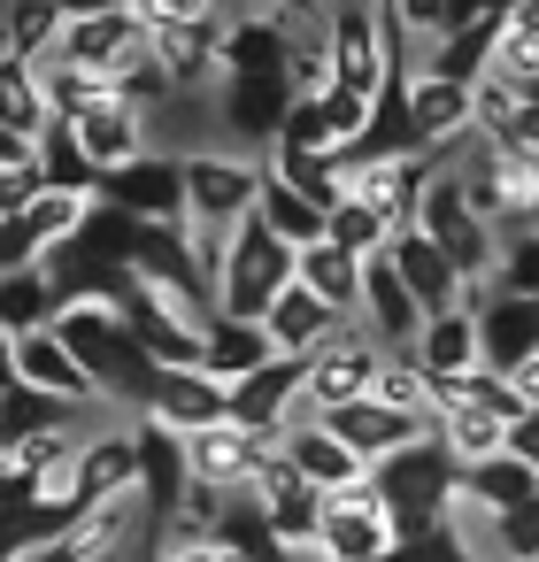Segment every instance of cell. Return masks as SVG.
<instances>
[{
	"mask_svg": "<svg viewBox=\"0 0 539 562\" xmlns=\"http://www.w3.org/2000/svg\"><path fill=\"white\" fill-rule=\"evenodd\" d=\"M55 331H63V347H70V355L93 370L101 401H116V408H132V416H147V408H155L162 362L139 347V331H132L116 308H101V301H78V308H63V316H55Z\"/></svg>",
	"mask_w": 539,
	"mask_h": 562,
	"instance_id": "6da1fadb",
	"label": "cell"
},
{
	"mask_svg": "<svg viewBox=\"0 0 539 562\" xmlns=\"http://www.w3.org/2000/svg\"><path fill=\"white\" fill-rule=\"evenodd\" d=\"M139 16H147L155 63L178 78V93L224 86V32H232V9H216V0H139Z\"/></svg>",
	"mask_w": 539,
	"mask_h": 562,
	"instance_id": "7a4b0ae2",
	"label": "cell"
},
{
	"mask_svg": "<svg viewBox=\"0 0 539 562\" xmlns=\"http://www.w3.org/2000/svg\"><path fill=\"white\" fill-rule=\"evenodd\" d=\"M370 477H378L385 516H393L401 539L447 524V516H454V493H462V462L447 454V439H416V447H401L393 462H378Z\"/></svg>",
	"mask_w": 539,
	"mask_h": 562,
	"instance_id": "3957f363",
	"label": "cell"
},
{
	"mask_svg": "<svg viewBox=\"0 0 539 562\" xmlns=\"http://www.w3.org/2000/svg\"><path fill=\"white\" fill-rule=\"evenodd\" d=\"M301 285V247H285L262 216L239 224L232 239V270L216 285V316H239V324H270V308Z\"/></svg>",
	"mask_w": 539,
	"mask_h": 562,
	"instance_id": "277c9868",
	"label": "cell"
},
{
	"mask_svg": "<svg viewBox=\"0 0 539 562\" xmlns=\"http://www.w3.org/2000/svg\"><path fill=\"white\" fill-rule=\"evenodd\" d=\"M454 178H462L470 209H478L501 239L539 232V155H493L485 139H470V155H462Z\"/></svg>",
	"mask_w": 539,
	"mask_h": 562,
	"instance_id": "5b68a950",
	"label": "cell"
},
{
	"mask_svg": "<svg viewBox=\"0 0 539 562\" xmlns=\"http://www.w3.org/2000/svg\"><path fill=\"white\" fill-rule=\"evenodd\" d=\"M186 162V224H247L255 216V201H262V170L270 162H255V155H239V147H186L178 155Z\"/></svg>",
	"mask_w": 539,
	"mask_h": 562,
	"instance_id": "8992f818",
	"label": "cell"
},
{
	"mask_svg": "<svg viewBox=\"0 0 539 562\" xmlns=\"http://www.w3.org/2000/svg\"><path fill=\"white\" fill-rule=\"evenodd\" d=\"M293 109H301L293 78H224V86H216V132H224L239 155H255V162L278 155Z\"/></svg>",
	"mask_w": 539,
	"mask_h": 562,
	"instance_id": "52a82bcc",
	"label": "cell"
},
{
	"mask_svg": "<svg viewBox=\"0 0 539 562\" xmlns=\"http://www.w3.org/2000/svg\"><path fill=\"white\" fill-rule=\"evenodd\" d=\"M424 239H431L470 285H493V270H501V232L470 209L462 178H439V186L424 193Z\"/></svg>",
	"mask_w": 539,
	"mask_h": 562,
	"instance_id": "ba28073f",
	"label": "cell"
},
{
	"mask_svg": "<svg viewBox=\"0 0 539 562\" xmlns=\"http://www.w3.org/2000/svg\"><path fill=\"white\" fill-rule=\"evenodd\" d=\"M147 55H155V40H147V16H139V9H70V32H63V55H55V63L124 78V70L147 63Z\"/></svg>",
	"mask_w": 539,
	"mask_h": 562,
	"instance_id": "9c48e42d",
	"label": "cell"
},
{
	"mask_svg": "<svg viewBox=\"0 0 539 562\" xmlns=\"http://www.w3.org/2000/svg\"><path fill=\"white\" fill-rule=\"evenodd\" d=\"M308 362L316 355H278L255 378H239L232 385V424L255 431V439H285V424L308 408Z\"/></svg>",
	"mask_w": 539,
	"mask_h": 562,
	"instance_id": "30bf717a",
	"label": "cell"
},
{
	"mask_svg": "<svg viewBox=\"0 0 539 562\" xmlns=\"http://www.w3.org/2000/svg\"><path fill=\"white\" fill-rule=\"evenodd\" d=\"M378 370H385V347H378L362 324H347V331L308 362V408H316V416H332V408L370 401V393H378Z\"/></svg>",
	"mask_w": 539,
	"mask_h": 562,
	"instance_id": "8fae6325",
	"label": "cell"
},
{
	"mask_svg": "<svg viewBox=\"0 0 539 562\" xmlns=\"http://www.w3.org/2000/svg\"><path fill=\"white\" fill-rule=\"evenodd\" d=\"M478 316V339H485V370L516 378L531 355H539V301L531 293H493V285H470L462 301Z\"/></svg>",
	"mask_w": 539,
	"mask_h": 562,
	"instance_id": "7c38bea8",
	"label": "cell"
},
{
	"mask_svg": "<svg viewBox=\"0 0 539 562\" xmlns=\"http://www.w3.org/2000/svg\"><path fill=\"white\" fill-rule=\"evenodd\" d=\"M332 86L355 93V101H378V93L393 86L378 9H332Z\"/></svg>",
	"mask_w": 539,
	"mask_h": 562,
	"instance_id": "4fadbf2b",
	"label": "cell"
},
{
	"mask_svg": "<svg viewBox=\"0 0 539 562\" xmlns=\"http://www.w3.org/2000/svg\"><path fill=\"white\" fill-rule=\"evenodd\" d=\"M9 378H16V385H40V393H55V401H78V408H109L101 385H93V370L63 347V331L9 339Z\"/></svg>",
	"mask_w": 539,
	"mask_h": 562,
	"instance_id": "5bb4252c",
	"label": "cell"
},
{
	"mask_svg": "<svg viewBox=\"0 0 539 562\" xmlns=\"http://www.w3.org/2000/svg\"><path fill=\"white\" fill-rule=\"evenodd\" d=\"M255 493H262V508H270V524H278V539H285V547H316V539H324V508H332V493H324V485H308V477L285 462V447H270V462H262Z\"/></svg>",
	"mask_w": 539,
	"mask_h": 562,
	"instance_id": "9a60e30c",
	"label": "cell"
},
{
	"mask_svg": "<svg viewBox=\"0 0 539 562\" xmlns=\"http://www.w3.org/2000/svg\"><path fill=\"white\" fill-rule=\"evenodd\" d=\"M101 201H116L124 216H139V224H186L193 209H186V162L178 155H147V162H132V170H116L109 178V193Z\"/></svg>",
	"mask_w": 539,
	"mask_h": 562,
	"instance_id": "2e32d148",
	"label": "cell"
},
{
	"mask_svg": "<svg viewBox=\"0 0 539 562\" xmlns=\"http://www.w3.org/2000/svg\"><path fill=\"white\" fill-rule=\"evenodd\" d=\"M355 324H362L385 355H408V347L424 339V324H431V316H424V308H416V293L401 285L393 255H378V262L362 270V316H355Z\"/></svg>",
	"mask_w": 539,
	"mask_h": 562,
	"instance_id": "e0dca14e",
	"label": "cell"
},
{
	"mask_svg": "<svg viewBox=\"0 0 539 562\" xmlns=\"http://www.w3.org/2000/svg\"><path fill=\"white\" fill-rule=\"evenodd\" d=\"M285 63H293V24H285V9H232L224 78H285Z\"/></svg>",
	"mask_w": 539,
	"mask_h": 562,
	"instance_id": "ac0fdd59",
	"label": "cell"
},
{
	"mask_svg": "<svg viewBox=\"0 0 539 562\" xmlns=\"http://www.w3.org/2000/svg\"><path fill=\"white\" fill-rule=\"evenodd\" d=\"M132 431H139V493H147L155 531H162L170 508H178L186 485H193V447H186V431H170V424H155V416H139Z\"/></svg>",
	"mask_w": 539,
	"mask_h": 562,
	"instance_id": "d6986e66",
	"label": "cell"
},
{
	"mask_svg": "<svg viewBox=\"0 0 539 562\" xmlns=\"http://www.w3.org/2000/svg\"><path fill=\"white\" fill-rule=\"evenodd\" d=\"M385 255H393V270H401V285L416 293V308H424V316H447V308H462V301H470V278H462V270L424 239V232H401Z\"/></svg>",
	"mask_w": 539,
	"mask_h": 562,
	"instance_id": "ffe728a7",
	"label": "cell"
},
{
	"mask_svg": "<svg viewBox=\"0 0 539 562\" xmlns=\"http://www.w3.org/2000/svg\"><path fill=\"white\" fill-rule=\"evenodd\" d=\"M186 447H193V477H201V485L239 493V485L262 477V462H270L278 439H255V431H239V424H209V431H193Z\"/></svg>",
	"mask_w": 539,
	"mask_h": 562,
	"instance_id": "44dd1931",
	"label": "cell"
},
{
	"mask_svg": "<svg viewBox=\"0 0 539 562\" xmlns=\"http://www.w3.org/2000/svg\"><path fill=\"white\" fill-rule=\"evenodd\" d=\"M278 447H285V462H293L308 485H324V493H339V485H355V477H362L355 447H347V439H339L316 408H301V416L285 424V439H278Z\"/></svg>",
	"mask_w": 539,
	"mask_h": 562,
	"instance_id": "7402d4cb",
	"label": "cell"
},
{
	"mask_svg": "<svg viewBox=\"0 0 539 562\" xmlns=\"http://www.w3.org/2000/svg\"><path fill=\"white\" fill-rule=\"evenodd\" d=\"M155 424H170V431H209V424H232V385H216L209 370H162V385H155V408H147Z\"/></svg>",
	"mask_w": 539,
	"mask_h": 562,
	"instance_id": "603a6c76",
	"label": "cell"
},
{
	"mask_svg": "<svg viewBox=\"0 0 539 562\" xmlns=\"http://www.w3.org/2000/svg\"><path fill=\"white\" fill-rule=\"evenodd\" d=\"M116 493H139V431H93L78 470H70V501H116Z\"/></svg>",
	"mask_w": 539,
	"mask_h": 562,
	"instance_id": "cb8c5ba5",
	"label": "cell"
},
{
	"mask_svg": "<svg viewBox=\"0 0 539 562\" xmlns=\"http://www.w3.org/2000/svg\"><path fill=\"white\" fill-rule=\"evenodd\" d=\"M270 339H278V355H324L339 331H347V316L332 308V301H316L308 285H293L278 308H270V324H262Z\"/></svg>",
	"mask_w": 539,
	"mask_h": 562,
	"instance_id": "d4e9b609",
	"label": "cell"
},
{
	"mask_svg": "<svg viewBox=\"0 0 539 562\" xmlns=\"http://www.w3.org/2000/svg\"><path fill=\"white\" fill-rule=\"evenodd\" d=\"M47 132H55V101H47L40 70L0 55V139H24V147H40Z\"/></svg>",
	"mask_w": 539,
	"mask_h": 562,
	"instance_id": "484cf974",
	"label": "cell"
},
{
	"mask_svg": "<svg viewBox=\"0 0 539 562\" xmlns=\"http://www.w3.org/2000/svg\"><path fill=\"white\" fill-rule=\"evenodd\" d=\"M431 378H470V370H485V339H478V316L470 308H447V316H431L424 324V339L408 347Z\"/></svg>",
	"mask_w": 539,
	"mask_h": 562,
	"instance_id": "4316f807",
	"label": "cell"
},
{
	"mask_svg": "<svg viewBox=\"0 0 539 562\" xmlns=\"http://www.w3.org/2000/svg\"><path fill=\"white\" fill-rule=\"evenodd\" d=\"M454 501H462V508H478V516H508V508L539 501V470H531V462H516V454L470 462V470H462V493H454Z\"/></svg>",
	"mask_w": 539,
	"mask_h": 562,
	"instance_id": "83f0119b",
	"label": "cell"
},
{
	"mask_svg": "<svg viewBox=\"0 0 539 562\" xmlns=\"http://www.w3.org/2000/svg\"><path fill=\"white\" fill-rule=\"evenodd\" d=\"M332 562H385L393 547H401V531H393V516L385 508H324V539H316Z\"/></svg>",
	"mask_w": 539,
	"mask_h": 562,
	"instance_id": "f1b7e54d",
	"label": "cell"
},
{
	"mask_svg": "<svg viewBox=\"0 0 539 562\" xmlns=\"http://www.w3.org/2000/svg\"><path fill=\"white\" fill-rule=\"evenodd\" d=\"M78 139H86V155H93L101 178H116V170H132V162L155 155V147H147V116H132L124 101H116V109H93V116L78 124Z\"/></svg>",
	"mask_w": 539,
	"mask_h": 562,
	"instance_id": "f546056e",
	"label": "cell"
},
{
	"mask_svg": "<svg viewBox=\"0 0 539 562\" xmlns=\"http://www.w3.org/2000/svg\"><path fill=\"white\" fill-rule=\"evenodd\" d=\"M255 216L285 239V247H324L332 239V209H316L301 186H285L278 170H262V201H255Z\"/></svg>",
	"mask_w": 539,
	"mask_h": 562,
	"instance_id": "4dcf8cb0",
	"label": "cell"
},
{
	"mask_svg": "<svg viewBox=\"0 0 539 562\" xmlns=\"http://www.w3.org/2000/svg\"><path fill=\"white\" fill-rule=\"evenodd\" d=\"M262 362H278V339L262 331V324H239V316H209V378L216 385H239V378H255Z\"/></svg>",
	"mask_w": 539,
	"mask_h": 562,
	"instance_id": "1f68e13d",
	"label": "cell"
},
{
	"mask_svg": "<svg viewBox=\"0 0 539 562\" xmlns=\"http://www.w3.org/2000/svg\"><path fill=\"white\" fill-rule=\"evenodd\" d=\"M216 547H232L239 562H293V547L278 539V524H270V508H262V493H255V485H239V493L224 501Z\"/></svg>",
	"mask_w": 539,
	"mask_h": 562,
	"instance_id": "d6a6232c",
	"label": "cell"
},
{
	"mask_svg": "<svg viewBox=\"0 0 539 562\" xmlns=\"http://www.w3.org/2000/svg\"><path fill=\"white\" fill-rule=\"evenodd\" d=\"M55 316H63V293H55L47 270H9V278H0V331H9V339L55 331Z\"/></svg>",
	"mask_w": 539,
	"mask_h": 562,
	"instance_id": "836d02e7",
	"label": "cell"
},
{
	"mask_svg": "<svg viewBox=\"0 0 539 562\" xmlns=\"http://www.w3.org/2000/svg\"><path fill=\"white\" fill-rule=\"evenodd\" d=\"M362 270H370V262L347 255V247H332V239H324V247H301V285H308L316 301H332L347 324L362 316Z\"/></svg>",
	"mask_w": 539,
	"mask_h": 562,
	"instance_id": "e575fe53",
	"label": "cell"
},
{
	"mask_svg": "<svg viewBox=\"0 0 539 562\" xmlns=\"http://www.w3.org/2000/svg\"><path fill=\"white\" fill-rule=\"evenodd\" d=\"M63 32H70V9H0V55L9 63L47 70L63 55Z\"/></svg>",
	"mask_w": 539,
	"mask_h": 562,
	"instance_id": "d590c367",
	"label": "cell"
},
{
	"mask_svg": "<svg viewBox=\"0 0 539 562\" xmlns=\"http://www.w3.org/2000/svg\"><path fill=\"white\" fill-rule=\"evenodd\" d=\"M40 155H47V193H70V201H101V193H109V178L93 170V155H86L78 124H63V116H55V132L40 139Z\"/></svg>",
	"mask_w": 539,
	"mask_h": 562,
	"instance_id": "8d00e7d4",
	"label": "cell"
},
{
	"mask_svg": "<svg viewBox=\"0 0 539 562\" xmlns=\"http://www.w3.org/2000/svg\"><path fill=\"white\" fill-rule=\"evenodd\" d=\"M78 416H93V408L55 401V393L9 378V401H0V447H16V439H32V431H63V424H78Z\"/></svg>",
	"mask_w": 539,
	"mask_h": 562,
	"instance_id": "74e56055",
	"label": "cell"
},
{
	"mask_svg": "<svg viewBox=\"0 0 539 562\" xmlns=\"http://www.w3.org/2000/svg\"><path fill=\"white\" fill-rule=\"evenodd\" d=\"M439 439H447V454H454L462 470L508 454V424H501L493 408H439Z\"/></svg>",
	"mask_w": 539,
	"mask_h": 562,
	"instance_id": "f35d334b",
	"label": "cell"
},
{
	"mask_svg": "<svg viewBox=\"0 0 539 562\" xmlns=\"http://www.w3.org/2000/svg\"><path fill=\"white\" fill-rule=\"evenodd\" d=\"M139 216H124L116 201H93L86 209V224H78V255H93V262H132L139 255Z\"/></svg>",
	"mask_w": 539,
	"mask_h": 562,
	"instance_id": "ab89813d",
	"label": "cell"
},
{
	"mask_svg": "<svg viewBox=\"0 0 539 562\" xmlns=\"http://www.w3.org/2000/svg\"><path fill=\"white\" fill-rule=\"evenodd\" d=\"M32 201H47V155L24 139H0V216H24Z\"/></svg>",
	"mask_w": 539,
	"mask_h": 562,
	"instance_id": "60d3db41",
	"label": "cell"
},
{
	"mask_svg": "<svg viewBox=\"0 0 539 562\" xmlns=\"http://www.w3.org/2000/svg\"><path fill=\"white\" fill-rule=\"evenodd\" d=\"M270 170H278L285 186H301V193H308L316 209H339V201H347V178H339V155H278Z\"/></svg>",
	"mask_w": 539,
	"mask_h": 562,
	"instance_id": "b9f144b4",
	"label": "cell"
},
{
	"mask_svg": "<svg viewBox=\"0 0 539 562\" xmlns=\"http://www.w3.org/2000/svg\"><path fill=\"white\" fill-rule=\"evenodd\" d=\"M332 247H347V255L378 262V255L393 247V224H385V216H370L362 201H339V209H332Z\"/></svg>",
	"mask_w": 539,
	"mask_h": 562,
	"instance_id": "7bdbcfd3",
	"label": "cell"
},
{
	"mask_svg": "<svg viewBox=\"0 0 539 562\" xmlns=\"http://www.w3.org/2000/svg\"><path fill=\"white\" fill-rule=\"evenodd\" d=\"M378 401L424 416V408H431V370H424L416 355H385V370H378Z\"/></svg>",
	"mask_w": 539,
	"mask_h": 562,
	"instance_id": "ee69618b",
	"label": "cell"
},
{
	"mask_svg": "<svg viewBox=\"0 0 539 562\" xmlns=\"http://www.w3.org/2000/svg\"><path fill=\"white\" fill-rule=\"evenodd\" d=\"M116 101H124L132 116H155V109H170V101H178V78L147 55V63H132V70L116 78Z\"/></svg>",
	"mask_w": 539,
	"mask_h": 562,
	"instance_id": "f6af8a7d",
	"label": "cell"
},
{
	"mask_svg": "<svg viewBox=\"0 0 539 562\" xmlns=\"http://www.w3.org/2000/svg\"><path fill=\"white\" fill-rule=\"evenodd\" d=\"M493 562H539V501L493 516Z\"/></svg>",
	"mask_w": 539,
	"mask_h": 562,
	"instance_id": "bcb514c9",
	"label": "cell"
},
{
	"mask_svg": "<svg viewBox=\"0 0 539 562\" xmlns=\"http://www.w3.org/2000/svg\"><path fill=\"white\" fill-rule=\"evenodd\" d=\"M493 293H531V301H539V232H524V239H501Z\"/></svg>",
	"mask_w": 539,
	"mask_h": 562,
	"instance_id": "7dc6e473",
	"label": "cell"
},
{
	"mask_svg": "<svg viewBox=\"0 0 539 562\" xmlns=\"http://www.w3.org/2000/svg\"><path fill=\"white\" fill-rule=\"evenodd\" d=\"M232 224H186V247H193V262H201V278L209 285H224V270H232Z\"/></svg>",
	"mask_w": 539,
	"mask_h": 562,
	"instance_id": "c3c4849f",
	"label": "cell"
},
{
	"mask_svg": "<svg viewBox=\"0 0 539 562\" xmlns=\"http://www.w3.org/2000/svg\"><path fill=\"white\" fill-rule=\"evenodd\" d=\"M508 454H516V462H531V470H539V408H531V416H516V424H508Z\"/></svg>",
	"mask_w": 539,
	"mask_h": 562,
	"instance_id": "681fc988",
	"label": "cell"
},
{
	"mask_svg": "<svg viewBox=\"0 0 539 562\" xmlns=\"http://www.w3.org/2000/svg\"><path fill=\"white\" fill-rule=\"evenodd\" d=\"M508 32H516L524 47H539V0H524V9H508Z\"/></svg>",
	"mask_w": 539,
	"mask_h": 562,
	"instance_id": "f907efd6",
	"label": "cell"
},
{
	"mask_svg": "<svg viewBox=\"0 0 539 562\" xmlns=\"http://www.w3.org/2000/svg\"><path fill=\"white\" fill-rule=\"evenodd\" d=\"M508 385H516V393H524V408H539V355H531V362H524V370H516V378H508Z\"/></svg>",
	"mask_w": 539,
	"mask_h": 562,
	"instance_id": "816d5d0a",
	"label": "cell"
},
{
	"mask_svg": "<svg viewBox=\"0 0 539 562\" xmlns=\"http://www.w3.org/2000/svg\"><path fill=\"white\" fill-rule=\"evenodd\" d=\"M170 562H239V554H232V547H216V539H209V547H178V554H170Z\"/></svg>",
	"mask_w": 539,
	"mask_h": 562,
	"instance_id": "f5cc1de1",
	"label": "cell"
},
{
	"mask_svg": "<svg viewBox=\"0 0 539 562\" xmlns=\"http://www.w3.org/2000/svg\"><path fill=\"white\" fill-rule=\"evenodd\" d=\"M124 562H170V554H162V547H155V539H147V547H132V554H124Z\"/></svg>",
	"mask_w": 539,
	"mask_h": 562,
	"instance_id": "db71d44e",
	"label": "cell"
},
{
	"mask_svg": "<svg viewBox=\"0 0 539 562\" xmlns=\"http://www.w3.org/2000/svg\"><path fill=\"white\" fill-rule=\"evenodd\" d=\"M293 562H332V554L324 547H293Z\"/></svg>",
	"mask_w": 539,
	"mask_h": 562,
	"instance_id": "11a10c76",
	"label": "cell"
},
{
	"mask_svg": "<svg viewBox=\"0 0 539 562\" xmlns=\"http://www.w3.org/2000/svg\"><path fill=\"white\" fill-rule=\"evenodd\" d=\"M385 562H416V554H408V547H393V554H385Z\"/></svg>",
	"mask_w": 539,
	"mask_h": 562,
	"instance_id": "9f6ffc18",
	"label": "cell"
}]
</instances>
